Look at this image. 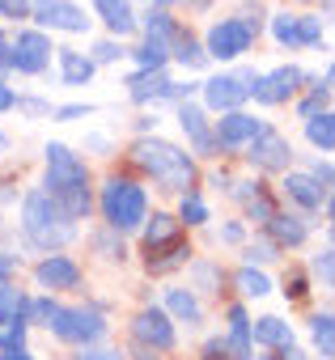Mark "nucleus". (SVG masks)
Masks as SVG:
<instances>
[{"label": "nucleus", "instance_id": "nucleus-5", "mask_svg": "<svg viewBox=\"0 0 335 360\" xmlns=\"http://www.w3.org/2000/svg\"><path fill=\"white\" fill-rule=\"evenodd\" d=\"M47 330L60 339V343H77V347H85V343H98L102 335H106V318H102V309H94V305H60V314L47 322Z\"/></svg>", "mask_w": 335, "mask_h": 360}, {"label": "nucleus", "instance_id": "nucleus-56", "mask_svg": "<svg viewBox=\"0 0 335 360\" xmlns=\"http://www.w3.org/2000/svg\"><path fill=\"white\" fill-rule=\"evenodd\" d=\"M5 148H9V136H5V131H0V153H5Z\"/></svg>", "mask_w": 335, "mask_h": 360}, {"label": "nucleus", "instance_id": "nucleus-4", "mask_svg": "<svg viewBox=\"0 0 335 360\" xmlns=\"http://www.w3.org/2000/svg\"><path fill=\"white\" fill-rule=\"evenodd\" d=\"M98 208L106 217V229L110 233H136L148 217V195L136 178H106L102 183V195H98Z\"/></svg>", "mask_w": 335, "mask_h": 360}, {"label": "nucleus", "instance_id": "nucleus-32", "mask_svg": "<svg viewBox=\"0 0 335 360\" xmlns=\"http://www.w3.org/2000/svg\"><path fill=\"white\" fill-rule=\"evenodd\" d=\"M26 314H0V347H26Z\"/></svg>", "mask_w": 335, "mask_h": 360}, {"label": "nucleus", "instance_id": "nucleus-41", "mask_svg": "<svg viewBox=\"0 0 335 360\" xmlns=\"http://www.w3.org/2000/svg\"><path fill=\"white\" fill-rule=\"evenodd\" d=\"M123 56H127V51H123L115 39H102V43L94 47V56H89V60H94V64H115V60H123Z\"/></svg>", "mask_w": 335, "mask_h": 360}, {"label": "nucleus", "instance_id": "nucleus-31", "mask_svg": "<svg viewBox=\"0 0 335 360\" xmlns=\"http://www.w3.org/2000/svg\"><path fill=\"white\" fill-rule=\"evenodd\" d=\"M179 221H183L187 229L208 225V204L200 200V191H196V187H191V191H183V200H179Z\"/></svg>", "mask_w": 335, "mask_h": 360}, {"label": "nucleus", "instance_id": "nucleus-28", "mask_svg": "<svg viewBox=\"0 0 335 360\" xmlns=\"http://www.w3.org/2000/svg\"><path fill=\"white\" fill-rule=\"evenodd\" d=\"M144 221H148V217H144ZM140 229H144V246H161V242H170V238L183 233V221L170 217V212H153V221L140 225Z\"/></svg>", "mask_w": 335, "mask_h": 360}, {"label": "nucleus", "instance_id": "nucleus-1", "mask_svg": "<svg viewBox=\"0 0 335 360\" xmlns=\"http://www.w3.org/2000/svg\"><path fill=\"white\" fill-rule=\"evenodd\" d=\"M47 178H43V191L60 200V208L72 217V221H85L89 208H94V195H89V165L85 157H77L68 144L51 140L47 148Z\"/></svg>", "mask_w": 335, "mask_h": 360}, {"label": "nucleus", "instance_id": "nucleus-30", "mask_svg": "<svg viewBox=\"0 0 335 360\" xmlns=\"http://www.w3.org/2000/svg\"><path fill=\"white\" fill-rule=\"evenodd\" d=\"M136 26H144V39H161L170 47V34H175V18L165 9H148L144 18H136Z\"/></svg>", "mask_w": 335, "mask_h": 360}, {"label": "nucleus", "instance_id": "nucleus-9", "mask_svg": "<svg viewBox=\"0 0 335 360\" xmlns=\"http://www.w3.org/2000/svg\"><path fill=\"white\" fill-rule=\"evenodd\" d=\"M251 81H255V72H221V77H208L200 85L204 106L208 110H238L251 98Z\"/></svg>", "mask_w": 335, "mask_h": 360}, {"label": "nucleus", "instance_id": "nucleus-11", "mask_svg": "<svg viewBox=\"0 0 335 360\" xmlns=\"http://www.w3.org/2000/svg\"><path fill=\"white\" fill-rule=\"evenodd\" d=\"M246 157H251V165L263 169V174H284V169L293 165V144H289L280 131L263 127V131L246 144Z\"/></svg>", "mask_w": 335, "mask_h": 360}, {"label": "nucleus", "instance_id": "nucleus-8", "mask_svg": "<svg viewBox=\"0 0 335 360\" xmlns=\"http://www.w3.org/2000/svg\"><path fill=\"white\" fill-rule=\"evenodd\" d=\"M132 339L144 343V347H153V352H175V343H179L175 318L165 314V309H157V305H144V309L132 318Z\"/></svg>", "mask_w": 335, "mask_h": 360}, {"label": "nucleus", "instance_id": "nucleus-37", "mask_svg": "<svg viewBox=\"0 0 335 360\" xmlns=\"http://www.w3.org/2000/svg\"><path fill=\"white\" fill-rule=\"evenodd\" d=\"M246 217H251V221H259V225H267V221L276 217V204H272V195H267V191H255V195L246 200Z\"/></svg>", "mask_w": 335, "mask_h": 360}, {"label": "nucleus", "instance_id": "nucleus-46", "mask_svg": "<svg viewBox=\"0 0 335 360\" xmlns=\"http://www.w3.org/2000/svg\"><path fill=\"white\" fill-rule=\"evenodd\" d=\"M98 250H102L106 259H119V263L127 259V246H123V242H110V238H98Z\"/></svg>", "mask_w": 335, "mask_h": 360}, {"label": "nucleus", "instance_id": "nucleus-57", "mask_svg": "<svg viewBox=\"0 0 335 360\" xmlns=\"http://www.w3.org/2000/svg\"><path fill=\"white\" fill-rule=\"evenodd\" d=\"M148 5H153V0H148Z\"/></svg>", "mask_w": 335, "mask_h": 360}, {"label": "nucleus", "instance_id": "nucleus-12", "mask_svg": "<svg viewBox=\"0 0 335 360\" xmlns=\"http://www.w3.org/2000/svg\"><path fill=\"white\" fill-rule=\"evenodd\" d=\"M272 39L289 51L314 47V43H322V22L310 18V13H276L272 18Z\"/></svg>", "mask_w": 335, "mask_h": 360}, {"label": "nucleus", "instance_id": "nucleus-16", "mask_svg": "<svg viewBox=\"0 0 335 360\" xmlns=\"http://www.w3.org/2000/svg\"><path fill=\"white\" fill-rule=\"evenodd\" d=\"M179 127L187 131V140H191V153H196V157H217V153H221V148H217V140H213L208 115H204L200 106L179 102Z\"/></svg>", "mask_w": 335, "mask_h": 360}, {"label": "nucleus", "instance_id": "nucleus-35", "mask_svg": "<svg viewBox=\"0 0 335 360\" xmlns=\"http://www.w3.org/2000/svg\"><path fill=\"white\" fill-rule=\"evenodd\" d=\"M191 280H196L200 292H217V288H221V267L208 263V259H196V263H191Z\"/></svg>", "mask_w": 335, "mask_h": 360}, {"label": "nucleus", "instance_id": "nucleus-7", "mask_svg": "<svg viewBox=\"0 0 335 360\" xmlns=\"http://www.w3.org/2000/svg\"><path fill=\"white\" fill-rule=\"evenodd\" d=\"M251 43H255V34L238 18H221V22H213V30L204 39V51H208V60L225 64V60H242L251 51Z\"/></svg>", "mask_w": 335, "mask_h": 360}, {"label": "nucleus", "instance_id": "nucleus-44", "mask_svg": "<svg viewBox=\"0 0 335 360\" xmlns=\"http://www.w3.org/2000/svg\"><path fill=\"white\" fill-rule=\"evenodd\" d=\"M51 115H56L60 123H77V119L94 115V106H89V102H85V106H81V102H72V106H60V110H51Z\"/></svg>", "mask_w": 335, "mask_h": 360}, {"label": "nucleus", "instance_id": "nucleus-24", "mask_svg": "<svg viewBox=\"0 0 335 360\" xmlns=\"http://www.w3.org/2000/svg\"><path fill=\"white\" fill-rule=\"evenodd\" d=\"M263 229H267V238H272L280 250H284V246H301V242H305V233H310V229H305V221H301V217H293V212H276Z\"/></svg>", "mask_w": 335, "mask_h": 360}, {"label": "nucleus", "instance_id": "nucleus-45", "mask_svg": "<svg viewBox=\"0 0 335 360\" xmlns=\"http://www.w3.org/2000/svg\"><path fill=\"white\" fill-rule=\"evenodd\" d=\"M77 360H123V356H119V352H110V347H94V343H85Z\"/></svg>", "mask_w": 335, "mask_h": 360}, {"label": "nucleus", "instance_id": "nucleus-15", "mask_svg": "<svg viewBox=\"0 0 335 360\" xmlns=\"http://www.w3.org/2000/svg\"><path fill=\"white\" fill-rule=\"evenodd\" d=\"M34 280H39V288H47V292H68V288L81 284V267H77V259H68V255H43V259L34 263Z\"/></svg>", "mask_w": 335, "mask_h": 360}, {"label": "nucleus", "instance_id": "nucleus-54", "mask_svg": "<svg viewBox=\"0 0 335 360\" xmlns=\"http://www.w3.org/2000/svg\"><path fill=\"white\" fill-rule=\"evenodd\" d=\"M221 242H242V225H225L221 229Z\"/></svg>", "mask_w": 335, "mask_h": 360}, {"label": "nucleus", "instance_id": "nucleus-39", "mask_svg": "<svg viewBox=\"0 0 335 360\" xmlns=\"http://www.w3.org/2000/svg\"><path fill=\"white\" fill-rule=\"evenodd\" d=\"M310 267H314V276L322 280V288H331V284H335V267H331V246H322V250L314 255V263H310Z\"/></svg>", "mask_w": 335, "mask_h": 360}, {"label": "nucleus", "instance_id": "nucleus-50", "mask_svg": "<svg viewBox=\"0 0 335 360\" xmlns=\"http://www.w3.org/2000/svg\"><path fill=\"white\" fill-rule=\"evenodd\" d=\"M13 102H18L13 85H5V81H0V110H13Z\"/></svg>", "mask_w": 335, "mask_h": 360}, {"label": "nucleus", "instance_id": "nucleus-33", "mask_svg": "<svg viewBox=\"0 0 335 360\" xmlns=\"http://www.w3.org/2000/svg\"><path fill=\"white\" fill-rule=\"evenodd\" d=\"M132 60H136L140 68H165V60H170V47H165L161 39H144V43L132 51Z\"/></svg>", "mask_w": 335, "mask_h": 360}, {"label": "nucleus", "instance_id": "nucleus-27", "mask_svg": "<svg viewBox=\"0 0 335 360\" xmlns=\"http://www.w3.org/2000/svg\"><path fill=\"white\" fill-rule=\"evenodd\" d=\"M305 140L318 148V153H331L335 148V115L331 110H318L305 119Z\"/></svg>", "mask_w": 335, "mask_h": 360}, {"label": "nucleus", "instance_id": "nucleus-13", "mask_svg": "<svg viewBox=\"0 0 335 360\" xmlns=\"http://www.w3.org/2000/svg\"><path fill=\"white\" fill-rule=\"evenodd\" d=\"M30 18H34L39 26L68 30V34H85V30H89L85 9L72 5V0H30Z\"/></svg>", "mask_w": 335, "mask_h": 360}, {"label": "nucleus", "instance_id": "nucleus-52", "mask_svg": "<svg viewBox=\"0 0 335 360\" xmlns=\"http://www.w3.org/2000/svg\"><path fill=\"white\" fill-rule=\"evenodd\" d=\"M0 72H9V34L0 30Z\"/></svg>", "mask_w": 335, "mask_h": 360}, {"label": "nucleus", "instance_id": "nucleus-14", "mask_svg": "<svg viewBox=\"0 0 335 360\" xmlns=\"http://www.w3.org/2000/svg\"><path fill=\"white\" fill-rule=\"evenodd\" d=\"M297 89H301V68H293V64H284V68L263 72V77L251 81V98H255L259 106H280V102H289Z\"/></svg>", "mask_w": 335, "mask_h": 360}, {"label": "nucleus", "instance_id": "nucleus-21", "mask_svg": "<svg viewBox=\"0 0 335 360\" xmlns=\"http://www.w3.org/2000/svg\"><path fill=\"white\" fill-rule=\"evenodd\" d=\"M225 356L229 360H251L255 356V343H251V318L242 305H229V335L221 339Z\"/></svg>", "mask_w": 335, "mask_h": 360}, {"label": "nucleus", "instance_id": "nucleus-25", "mask_svg": "<svg viewBox=\"0 0 335 360\" xmlns=\"http://www.w3.org/2000/svg\"><path fill=\"white\" fill-rule=\"evenodd\" d=\"M165 309H170L179 322H187V326L204 322V305H200L196 288H165Z\"/></svg>", "mask_w": 335, "mask_h": 360}, {"label": "nucleus", "instance_id": "nucleus-3", "mask_svg": "<svg viewBox=\"0 0 335 360\" xmlns=\"http://www.w3.org/2000/svg\"><path fill=\"white\" fill-rule=\"evenodd\" d=\"M22 229L39 250H60V246H68L77 238V221L47 191H30L22 200Z\"/></svg>", "mask_w": 335, "mask_h": 360}, {"label": "nucleus", "instance_id": "nucleus-19", "mask_svg": "<svg viewBox=\"0 0 335 360\" xmlns=\"http://www.w3.org/2000/svg\"><path fill=\"white\" fill-rule=\"evenodd\" d=\"M144 263H148V276H165V271L191 263V246H187V238L179 233V238L161 242V246H144Z\"/></svg>", "mask_w": 335, "mask_h": 360}, {"label": "nucleus", "instance_id": "nucleus-40", "mask_svg": "<svg viewBox=\"0 0 335 360\" xmlns=\"http://www.w3.org/2000/svg\"><path fill=\"white\" fill-rule=\"evenodd\" d=\"M263 18H267V13H263V5H242V9H238V22H242L255 39H259V30H263Z\"/></svg>", "mask_w": 335, "mask_h": 360}, {"label": "nucleus", "instance_id": "nucleus-26", "mask_svg": "<svg viewBox=\"0 0 335 360\" xmlns=\"http://www.w3.org/2000/svg\"><path fill=\"white\" fill-rule=\"evenodd\" d=\"M170 56H175L183 68H204V64H208V51L191 39V30H179V26H175V34H170Z\"/></svg>", "mask_w": 335, "mask_h": 360}, {"label": "nucleus", "instance_id": "nucleus-10", "mask_svg": "<svg viewBox=\"0 0 335 360\" xmlns=\"http://www.w3.org/2000/svg\"><path fill=\"white\" fill-rule=\"evenodd\" d=\"M263 127H267L263 119H255V115H246V110L238 106V110H221V119H217V127H213V140H217V148H225V153H242Z\"/></svg>", "mask_w": 335, "mask_h": 360}, {"label": "nucleus", "instance_id": "nucleus-55", "mask_svg": "<svg viewBox=\"0 0 335 360\" xmlns=\"http://www.w3.org/2000/svg\"><path fill=\"white\" fill-rule=\"evenodd\" d=\"M136 127H140V131H157V115H140Z\"/></svg>", "mask_w": 335, "mask_h": 360}, {"label": "nucleus", "instance_id": "nucleus-43", "mask_svg": "<svg viewBox=\"0 0 335 360\" xmlns=\"http://www.w3.org/2000/svg\"><path fill=\"white\" fill-rule=\"evenodd\" d=\"M0 18H9V22L30 18V0H0Z\"/></svg>", "mask_w": 335, "mask_h": 360}, {"label": "nucleus", "instance_id": "nucleus-42", "mask_svg": "<svg viewBox=\"0 0 335 360\" xmlns=\"http://www.w3.org/2000/svg\"><path fill=\"white\" fill-rule=\"evenodd\" d=\"M305 292H310V280H305V271H293V276H284V297H289V301H305Z\"/></svg>", "mask_w": 335, "mask_h": 360}, {"label": "nucleus", "instance_id": "nucleus-49", "mask_svg": "<svg viewBox=\"0 0 335 360\" xmlns=\"http://www.w3.org/2000/svg\"><path fill=\"white\" fill-rule=\"evenodd\" d=\"M18 267H22V259H18V255H9V250H0V280H9V276H13Z\"/></svg>", "mask_w": 335, "mask_h": 360}, {"label": "nucleus", "instance_id": "nucleus-18", "mask_svg": "<svg viewBox=\"0 0 335 360\" xmlns=\"http://www.w3.org/2000/svg\"><path fill=\"white\" fill-rule=\"evenodd\" d=\"M280 187H284V195H289L297 208H305V212H318V208L331 200V191L318 183L314 174H289V169H284V183H280Z\"/></svg>", "mask_w": 335, "mask_h": 360}, {"label": "nucleus", "instance_id": "nucleus-22", "mask_svg": "<svg viewBox=\"0 0 335 360\" xmlns=\"http://www.w3.org/2000/svg\"><path fill=\"white\" fill-rule=\"evenodd\" d=\"M94 9H98V18L106 22V30H110L115 39H127V34L136 30L132 0H94Z\"/></svg>", "mask_w": 335, "mask_h": 360}, {"label": "nucleus", "instance_id": "nucleus-36", "mask_svg": "<svg viewBox=\"0 0 335 360\" xmlns=\"http://www.w3.org/2000/svg\"><path fill=\"white\" fill-rule=\"evenodd\" d=\"M26 292L13 280H0V314H26Z\"/></svg>", "mask_w": 335, "mask_h": 360}, {"label": "nucleus", "instance_id": "nucleus-17", "mask_svg": "<svg viewBox=\"0 0 335 360\" xmlns=\"http://www.w3.org/2000/svg\"><path fill=\"white\" fill-rule=\"evenodd\" d=\"M127 98L132 102H170L175 98V81L165 77V68H140L132 81H127Z\"/></svg>", "mask_w": 335, "mask_h": 360}, {"label": "nucleus", "instance_id": "nucleus-20", "mask_svg": "<svg viewBox=\"0 0 335 360\" xmlns=\"http://www.w3.org/2000/svg\"><path fill=\"white\" fill-rule=\"evenodd\" d=\"M56 64H60V81H64L68 89L89 85L94 72H98V64H94L85 51H77V47H56Z\"/></svg>", "mask_w": 335, "mask_h": 360}, {"label": "nucleus", "instance_id": "nucleus-34", "mask_svg": "<svg viewBox=\"0 0 335 360\" xmlns=\"http://www.w3.org/2000/svg\"><path fill=\"white\" fill-rule=\"evenodd\" d=\"M234 280H238L242 297H267V292H272V280H267V276H263V271H259L255 263H246V267H242V271H238Z\"/></svg>", "mask_w": 335, "mask_h": 360}, {"label": "nucleus", "instance_id": "nucleus-47", "mask_svg": "<svg viewBox=\"0 0 335 360\" xmlns=\"http://www.w3.org/2000/svg\"><path fill=\"white\" fill-rule=\"evenodd\" d=\"M13 106H18V110H26V115H51V106H47V102H39V98H18Z\"/></svg>", "mask_w": 335, "mask_h": 360}, {"label": "nucleus", "instance_id": "nucleus-51", "mask_svg": "<svg viewBox=\"0 0 335 360\" xmlns=\"http://www.w3.org/2000/svg\"><path fill=\"white\" fill-rule=\"evenodd\" d=\"M0 360H34L26 347H0Z\"/></svg>", "mask_w": 335, "mask_h": 360}, {"label": "nucleus", "instance_id": "nucleus-2", "mask_svg": "<svg viewBox=\"0 0 335 360\" xmlns=\"http://www.w3.org/2000/svg\"><path fill=\"white\" fill-rule=\"evenodd\" d=\"M132 161L153 178L157 191H165V195H183V191L196 187V161H191V153H183L179 144L161 140V136L144 131L132 144Z\"/></svg>", "mask_w": 335, "mask_h": 360}, {"label": "nucleus", "instance_id": "nucleus-29", "mask_svg": "<svg viewBox=\"0 0 335 360\" xmlns=\"http://www.w3.org/2000/svg\"><path fill=\"white\" fill-rule=\"evenodd\" d=\"M310 335H314L322 360H331V356H335V339H331V335H335V314H331V309L314 314V318H310Z\"/></svg>", "mask_w": 335, "mask_h": 360}, {"label": "nucleus", "instance_id": "nucleus-48", "mask_svg": "<svg viewBox=\"0 0 335 360\" xmlns=\"http://www.w3.org/2000/svg\"><path fill=\"white\" fill-rule=\"evenodd\" d=\"M310 174L318 178V183H322L327 191H331V183H335V174H331V161H327V157H322V161H314V169H310Z\"/></svg>", "mask_w": 335, "mask_h": 360}, {"label": "nucleus", "instance_id": "nucleus-38", "mask_svg": "<svg viewBox=\"0 0 335 360\" xmlns=\"http://www.w3.org/2000/svg\"><path fill=\"white\" fill-rule=\"evenodd\" d=\"M280 255V246L272 242V238H263V242H251L246 246V263H272Z\"/></svg>", "mask_w": 335, "mask_h": 360}, {"label": "nucleus", "instance_id": "nucleus-23", "mask_svg": "<svg viewBox=\"0 0 335 360\" xmlns=\"http://www.w3.org/2000/svg\"><path fill=\"white\" fill-rule=\"evenodd\" d=\"M251 343H259V347H284V343H293V326L284 318H276V314H263V318L251 322Z\"/></svg>", "mask_w": 335, "mask_h": 360}, {"label": "nucleus", "instance_id": "nucleus-6", "mask_svg": "<svg viewBox=\"0 0 335 360\" xmlns=\"http://www.w3.org/2000/svg\"><path fill=\"white\" fill-rule=\"evenodd\" d=\"M51 39L43 30H18V39H9V68H18L22 77H43L51 68Z\"/></svg>", "mask_w": 335, "mask_h": 360}, {"label": "nucleus", "instance_id": "nucleus-53", "mask_svg": "<svg viewBox=\"0 0 335 360\" xmlns=\"http://www.w3.org/2000/svg\"><path fill=\"white\" fill-rule=\"evenodd\" d=\"M204 360H229V356H225V347H221V339L204 347Z\"/></svg>", "mask_w": 335, "mask_h": 360}]
</instances>
